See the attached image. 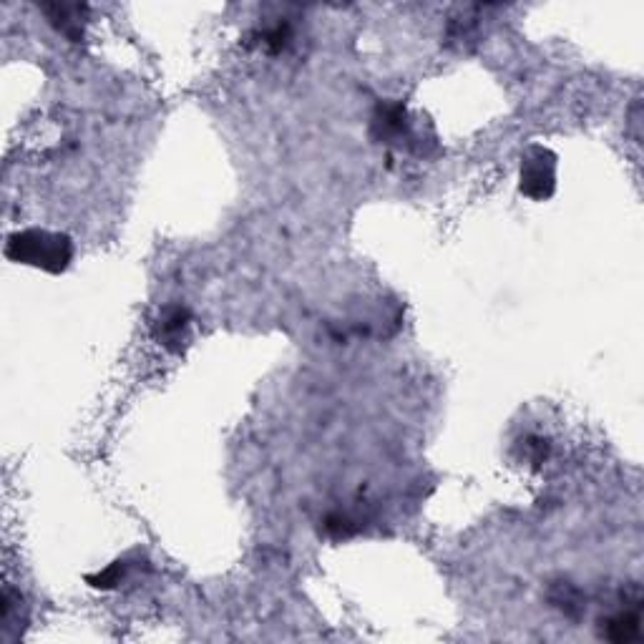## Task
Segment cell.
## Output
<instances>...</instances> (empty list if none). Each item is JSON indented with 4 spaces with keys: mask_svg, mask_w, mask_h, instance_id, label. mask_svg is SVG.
Listing matches in <instances>:
<instances>
[{
    "mask_svg": "<svg viewBox=\"0 0 644 644\" xmlns=\"http://www.w3.org/2000/svg\"><path fill=\"white\" fill-rule=\"evenodd\" d=\"M73 242L68 234L48 232V229H23L13 232L6 242V257L16 265L38 267L43 272L68 270L73 260Z\"/></svg>",
    "mask_w": 644,
    "mask_h": 644,
    "instance_id": "cell-1",
    "label": "cell"
},
{
    "mask_svg": "<svg viewBox=\"0 0 644 644\" xmlns=\"http://www.w3.org/2000/svg\"><path fill=\"white\" fill-rule=\"evenodd\" d=\"M521 192L531 199H549L556 184V156L544 146H531L521 156Z\"/></svg>",
    "mask_w": 644,
    "mask_h": 644,
    "instance_id": "cell-2",
    "label": "cell"
},
{
    "mask_svg": "<svg viewBox=\"0 0 644 644\" xmlns=\"http://www.w3.org/2000/svg\"><path fill=\"white\" fill-rule=\"evenodd\" d=\"M373 136L378 141H413L406 106L398 104V101H385V104H380L373 116Z\"/></svg>",
    "mask_w": 644,
    "mask_h": 644,
    "instance_id": "cell-3",
    "label": "cell"
},
{
    "mask_svg": "<svg viewBox=\"0 0 644 644\" xmlns=\"http://www.w3.org/2000/svg\"><path fill=\"white\" fill-rule=\"evenodd\" d=\"M639 607H642V597H634L632 604H624V609L604 619V639H609V642H632V639H637L639 622H642Z\"/></svg>",
    "mask_w": 644,
    "mask_h": 644,
    "instance_id": "cell-4",
    "label": "cell"
},
{
    "mask_svg": "<svg viewBox=\"0 0 644 644\" xmlns=\"http://www.w3.org/2000/svg\"><path fill=\"white\" fill-rule=\"evenodd\" d=\"M189 310L182 305L164 307L159 317V343L169 350H182V340H187L189 330Z\"/></svg>",
    "mask_w": 644,
    "mask_h": 644,
    "instance_id": "cell-5",
    "label": "cell"
},
{
    "mask_svg": "<svg viewBox=\"0 0 644 644\" xmlns=\"http://www.w3.org/2000/svg\"><path fill=\"white\" fill-rule=\"evenodd\" d=\"M43 13L48 16V21L58 28L66 38L71 41H81L84 36V13L86 6H43Z\"/></svg>",
    "mask_w": 644,
    "mask_h": 644,
    "instance_id": "cell-6",
    "label": "cell"
}]
</instances>
